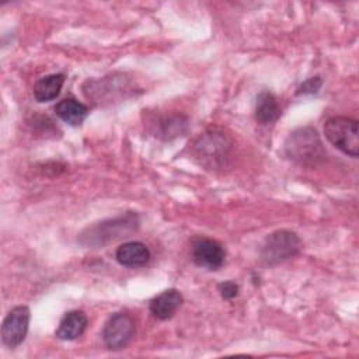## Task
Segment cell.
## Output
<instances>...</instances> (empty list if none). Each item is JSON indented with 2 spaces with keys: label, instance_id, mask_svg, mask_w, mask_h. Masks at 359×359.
<instances>
[{
  "label": "cell",
  "instance_id": "16",
  "mask_svg": "<svg viewBox=\"0 0 359 359\" xmlns=\"http://www.w3.org/2000/svg\"><path fill=\"white\" fill-rule=\"evenodd\" d=\"M282 114L276 97L269 91H262L257 97L255 104V119L261 125H269L275 122Z\"/></svg>",
  "mask_w": 359,
  "mask_h": 359
},
{
  "label": "cell",
  "instance_id": "18",
  "mask_svg": "<svg viewBox=\"0 0 359 359\" xmlns=\"http://www.w3.org/2000/svg\"><path fill=\"white\" fill-rule=\"evenodd\" d=\"M217 290H219L222 299H224V300H231V299L238 296V285L236 282H233V280L222 282L217 286Z\"/></svg>",
  "mask_w": 359,
  "mask_h": 359
},
{
  "label": "cell",
  "instance_id": "2",
  "mask_svg": "<svg viewBox=\"0 0 359 359\" xmlns=\"http://www.w3.org/2000/svg\"><path fill=\"white\" fill-rule=\"evenodd\" d=\"M233 151V139L222 129H208L192 144L191 153L195 161L206 170L223 168Z\"/></svg>",
  "mask_w": 359,
  "mask_h": 359
},
{
  "label": "cell",
  "instance_id": "5",
  "mask_svg": "<svg viewBox=\"0 0 359 359\" xmlns=\"http://www.w3.org/2000/svg\"><path fill=\"white\" fill-rule=\"evenodd\" d=\"M302 248V241L294 231L276 230L266 236L261 245L259 259L266 266H275L293 258Z\"/></svg>",
  "mask_w": 359,
  "mask_h": 359
},
{
  "label": "cell",
  "instance_id": "3",
  "mask_svg": "<svg viewBox=\"0 0 359 359\" xmlns=\"http://www.w3.org/2000/svg\"><path fill=\"white\" fill-rule=\"evenodd\" d=\"M137 215L129 212L114 219H107L100 223H94L93 226H88L80 233L79 241L87 247H101L116 238L130 234L137 229Z\"/></svg>",
  "mask_w": 359,
  "mask_h": 359
},
{
  "label": "cell",
  "instance_id": "1",
  "mask_svg": "<svg viewBox=\"0 0 359 359\" xmlns=\"http://www.w3.org/2000/svg\"><path fill=\"white\" fill-rule=\"evenodd\" d=\"M81 90L94 107H108L133 95L135 86L128 73L114 72L100 79L87 80Z\"/></svg>",
  "mask_w": 359,
  "mask_h": 359
},
{
  "label": "cell",
  "instance_id": "13",
  "mask_svg": "<svg viewBox=\"0 0 359 359\" xmlns=\"http://www.w3.org/2000/svg\"><path fill=\"white\" fill-rule=\"evenodd\" d=\"M87 316L81 310L67 311L56 330V337L62 341H74L81 337L87 328Z\"/></svg>",
  "mask_w": 359,
  "mask_h": 359
},
{
  "label": "cell",
  "instance_id": "7",
  "mask_svg": "<svg viewBox=\"0 0 359 359\" xmlns=\"http://www.w3.org/2000/svg\"><path fill=\"white\" fill-rule=\"evenodd\" d=\"M135 321L123 311L112 314L104 324L102 341L105 346L111 351H119L125 348L135 335Z\"/></svg>",
  "mask_w": 359,
  "mask_h": 359
},
{
  "label": "cell",
  "instance_id": "17",
  "mask_svg": "<svg viewBox=\"0 0 359 359\" xmlns=\"http://www.w3.org/2000/svg\"><path fill=\"white\" fill-rule=\"evenodd\" d=\"M323 86V79L316 76V77H310L307 79L299 88H297V95H306V94H314L320 90V87Z\"/></svg>",
  "mask_w": 359,
  "mask_h": 359
},
{
  "label": "cell",
  "instance_id": "11",
  "mask_svg": "<svg viewBox=\"0 0 359 359\" xmlns=\"http://www.w3.org/2000/svg\"><path fill=\"white\" fill-rule=\"evenodd\" d=\"M184 297L177 289H167L150 300L149 309L151 314L158 320L171 318L177 310L182 306Z\"/></svg>",
  "mask_w": 359,
  "mask_h": 359
},
{
  "label": "cell",
  "instance_id": "4",
  "mask_svg": "<svg viewBox=\"0 0 359 359\" xmlns=\"http://www.w3.org/2000/svg\"><path fill=\"white\" fill-rule=\"evenodd\" d=\"M283 150L289 160L302 165H316L325 157L318 132L311 126L293 130L287 136Z\"/></svg>",
  "mask_w": 359,
  "mask_h": 359
},
{
  "label": "cell",
  "instance_id": "8",
  "mask_svg": "<svg viewBox=\"0 0 359 359\" xmlns=\"http://www.w3.org/2000/svg\"><path fill=\"white\" fill-rule=\"evenodd\" d=\"M31 313L27 306L13 307L3 320L1 324V341L6 346L14 349L27 337L29 327Z\"/></svg>",
  "mask_w": 359,
  "mask_h": 359
},
{
  "label": "cell",
  "instance_id": "6",
  "mask_svg": "<svg viewBox=\"0 0 359 359\" xmlns=\"http://www.w3.org/2000/svg\"><path fill=\"white\" fill-rule=\"evenodd\" d=\"M327 140L344 154L356 158L359 156L358 121L348 116H331L324 123Z\"/></svg>",
  "mask_w": 359,
  "mask_h": 359
},
{
  "label": "cell",
  "instance_id": "12",
  "mask_svg": "<svg viewBox=\"0 0 359 359\" xmlns=\"http://www.w3.org/2000/svg\"><path fill=\"white\" fill-rule=\"evenodd\" d=\"M150 250L140 241H128L116 248V261L126 268H140L150 261Z\"/></svg>",
  "mask_w": 359,
  "mask_h": 359
},
{
  "label": "cell",
  "instance_id": "10",
  "mask_svg": "<svg viewBox=\"0 0 359 359\" xmlns=\"http://www.w3.org/2000/svg\"><path fill=\"white\" fill-rule=\"evenodd\" d=\"M189 121L182 114H167L154 119L151 123L153 136L161 140H171L180 136H184L188 132Z\"/></svg>",
  "mask_w": 359,
  "mask_h": 359
},
{
  "label": "cell",
  "instance_id": "9",
  "mask_svg": "<svg viewBox=\"0 0 359 359\" xmlns=\"http://www.w3.org/2000/svg\"><path fill=\"white\" fill-rule=\"evenodd\" d=\"M191 258L199 268L216 271L224 264L226 251L219 241L208 237H201L192 243Z\"/></svg>",
  "mask_w": 359,
  "mask_h": 359
},
{
  "label": "cell",
  "instance_id": "15",
  "mask_svg": "<svg viewBox=\"0 0 359 359\" xmlns=\"http://www.w3.org/2000/svg\"><path fill=\"white\" fill-rule=\"evenodd\" d=\"M55 112L63 122L72 126H77L83 123L90 111L87 105L77 101L76 98H65L55 105Z\"/></svg>",
  "mask_w": 359,
  "mask_h": 359
},
{
  "label": "cell",
  "instance_id": "14",
  "mask_svg": "<svg viewBox=\"0 0 359 359\" xmlns=\"http://www.w3.org/2000/svg\"><path fill=\"white\" fill-rule=\"evenodd\" d=\"M63 84H65L63 73H53V74L43 76L34 84V90H32L34 98L38 102L52 101L60 94Z\"/></svg>",
  "mask_w": 359,
  "mask_h": 359
}]
</instances>
